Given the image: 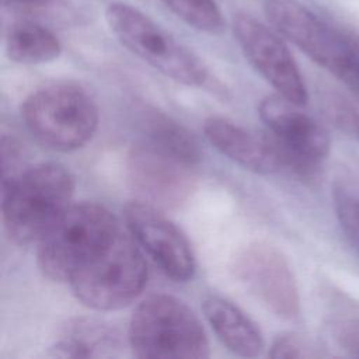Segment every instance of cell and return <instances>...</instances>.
Instances as JSON below:
<instances>
[{"instance_id":"6da1fadb","label":"cell","mask_w":359,"mask_h":359,"mask_svg":"<svg viewBox=\"0 0 359 359\" xmlns=\"http://www.w3.org/2000/svg\"><path fill=\"white\" fill-rule=\"evenodd\" d=\"M74 177L59 163L28 167L1 191V213L8 238L18 245L38 243L72 203Z\"/></svg>"},{"instance_id":"7a4b0ae2","label":"cell","mask_w":359,"mask_h":359,"mask_svg":"<svg viewBox=\"0 0 359 359\" xmlns=\"http://www.w3.org/2000/svg\"><path fill=\"white\" fill-rule=\"evenodd\" d=\"M133 356L140 359H205L209 339L198 316L180 299L156 293L135 309L128 328Z\"/></svg>"},{"instance_id":"3957f363","label":"cell","mask_w":359,"mask_h":359,"mask_svg":"<svg viewBox=\"0 0 359 359\" xmlns=\"http://www.w3.org/2000/svg\"><path fill=\"white\" fill-rule=\"evenodd\" d=\"M118 233L116 219L105 206L70 203L36 243L39 271L53 282H69Z\"/></svg>"},{"instance_id":"277c9868","label":"cell","mask_w":359,"mask_h":359,"mask_svg":"<svg viewBox=\"0 0 359 359\" xmlns=\"http://www.w3.org/2000/svg\"><path fill=\"white\" fill-rule=\"evenodd\" d=\"M21 118L31 135L55 151L87 144L98 128L93 97L73 83H55L31 93L21 104Z\"/></svg>"},{"instance_id":"5b68a950","label":"cell","mask_w":359,"mask_h":359,"mask_svg":"<svg viewBox=\"0 0 359 359\" xmlns=\"http://www.w3.org/2000/svg\"><path fill=\"white\" fill-rule=\"evenodd\" d=\"M147 265L137 243L118 233L69 280L84 306L109 311L132 303L144 289Z\"/></svg>"},{"instance_id":"8992f818","label":"cell","mask_w":359,"mask_h":359,"mask_svg":"<svg viewBox=\"0 0 359 359\" xmlns=\"http://www.w3.org/2000/svg\"><path fill=\"white\" fill-rule=\"evenodd\" d=\"M105 18L119 42L153 69L189 87L206 83L209 72L205 63L136 7L111 3L105 10Z\"/></svg>"},{"instance_id":"52a82bcc","label":"cell","mask_w":359,"mask_h":359,"mask_svg":"<svg viewBox=\"0 0 359 359\" xmlns=\"http://www.w3.org/2000/svg\"><path fill=\"white\" fill-rule=\"evenodd\" d=\"M269 22L311 60L349 84L352 49L348 35L332 29L299 0H266Z\"/></svg>"},{"instance_id":"ba28073f","label":"cell","mask_w":359,"mask_h":359,"mask_svg":"<svg viewBox=\"0 0 359 359\" xmlns=\"http://www.w3.org/2000/svg\"><path fill=\"white\" fill-rule=\"evenodd\" d=\"M299 107L279 94L266 95L259 101L258 115L283 150L287 170L310 178L328 156L331 139L327 129Z\"/></svg>"},{"instance_id":"9c48e42d","label":"cell","mask_w":359,"mask_h":359,"mask_svg":"<svg viewBox=\"0 0 359 359\" xmlns=\"http://www.w3.org/2000/svg\"><path fill=\"white\" fill-rule=\"evenodd\" d=\"M231 272L268 311L283 320L299 317L297 282L279 250L265 243H251L236 254Z\"/></svg>"},{"instance_id":"30bf717a","label":"cell","mask_w":359,"mask_h":359,"mask_svg":"<svg viewBox=\"0 0 359 359\" xmlns=\"http://www.w3.org/2000/svg\"><path fill=\"white\" fill-rule=\"evenodd\" d=\"M132 189L156 208H178L196 184L195 164H191L149 142L132 147L126 160Z\"/></svg>"},{"instance_id":"8fae6325","label":"cell","mask_w":359,"mask_h":359,"mask_svg":"<svg viewBox=\"0 0 359 359\" xmlns=\"http://www.w3.org/2000/svg\"><path fill=\"white\" fill-rule=\"evenodd\" d=\"M123 219L133 240L174 282L194 278L196 261L185 234L158 208L132 201L123 208Z\"/></svg>"},{"instance_id":"7c38bea8","label":"cell","mask_w":359,"mask_h":359,"mask_svg":"<svg viewBox=\"0 0 359 359\" xmlns=\"http://www.w3.org/2000/svg\"><path fill=\"white\" fill-rule=\"evenodd\" d=\"M234 36L252 67L279 95L303 107L309 94L300 70L283 41L261 21L248 14H237Z\"/></svg>"},{"instance_id":"4fadbf2b","label":"cell","mask_w":359,"mask_h":359,"mask_svg":"<svg viewBox=\"0 0 359 359\" xmlns=\"http://www.w3.org/2000/svg\"><path fill=\"white\" fill-rule=\"evenodd\" d=\"M206 140L223 156L257 174L287 170L283 150L266 132L259 135L227 118L210 116L203 123Z\"/></svg>"},{"instance_id":"5bb4252c","label":"cell","mask_w":359,"mask_h":359,"mask_svg":"<svg viewBox=\"0 0 359 359\" xmlns=\"http://www.w3.org/2000/svg\"><path fill=\"white\" fill-rule=\"evenodd\" d=\"M202 311L219 341L233 353L255 358L264 349L258 325L233 302L210 293L202 299Z\"/></svg>"},{"instance_id":"9a60e30c","label":"cell","mask_w":359,"mask_h":359,"mask_svg":"<svg viewBox=\"0 0 359 359\" xmlns=\"http://www.w3.org/2000/svg\"><path fill=\"white\" fill-rule=\"evenodd\" d=\"M118 335L104 323L95 320H73L50 346L53 358H102L114 356Z\"/></svg>"},{"instance_id":"2e32d148","label":"cell","mask_w":359,"mask_h":359,"mask_svg":"<svg viewBox=\"0 0 359 359\" xmlns=\"http://www.w3.org/2000/svg\"><path fill=\"white\" fill-rule=\"evenodd\" d=\"M139 123L146 136V142L191 163L198 164L202 151L198 140L180 122L154 107L139 109Z\"/></svg>"},{"instance_id":"e0dca14e","label":"cell","mask_w":359,"mask_h":359,"mask_svg":"<svg viewBox=\"0 0 359 359\" xmlns=\"http://www.w3.org/2000/svg\"><path fill=\"white\" fill-rule=\"evenodd\" d=\"M62 45L43 25L32 21L13 24L6 35V53L20 65L48 63L59 57Z\"/></svg>"},{"instance_id":"ac0fdd59","label":"cell","mask_w":359,"mask_h":359,"mask_svg":"<svg viewBox=\"0 0 359 359\" xmlns=\"http://www.w3.org/2000/svg\"><path fill=\"white\" fill-rule=\"evenodd\" d=\"M163 3L198 31L219 34L224 28L223 15L215 0H163Z\"/></svg>"},{"instance_id":"d6986e66","label":"cell","mask_w":359,"mask_h":359,"mask_svg":"<svg viewBox=\"0 0 359 359\" xmlns=\"http://www.w3.org/2000/svg\"><path fill=\"white\" fill-rule=\"evenodd\" d=\"M334 206L344 234L359 254V198L348 194L345 189H337Z\"/></svg>"},{"instance_id":"ffe728a7","label":"cell","mask_w":359,"mask_h":359,"mask_svg":"<svg viewBox=\"0 0 359 359\" xmlns=\"http://www.w3.org/2000/svg\"><path fill=\"white\" fill-rule=\"evenodd\" d=\"M1 158V191L10 187L27 168L25 151L21 143L13 137L3 135L0 142Z\"/></svg>"},{"instance_id":"44dd1931","label":"cell","mask_w":359,"mask_h":359,"mask_svg":"<svg viewBox=\"0 0 359 359\" xmlns=\"http://www.w3.org/2000/svg\"><path fill=\"white\" fill-rule=\"evenodd\" d=\"M325 114L341 129L359 139V104L344 95H328L324 100Z\"/></svg>"},{"instance_id":"7402d4cb","label":"cell","mask_w":359,"mask_h":359,"mask_svg":"<svg viewBox=\"0 0 359 359\" xmlns=\"http://www.w3.org/2000/svg\"><path fill=\"white\" fill-rule=\"evenodd\" d=\"M273 359H290V358H313L317 356L316 346L304 337L296 332H286L278 335L268 352Z\"/></svg>"},{"instance_id":"603a6c76","label":"cell","mask_w":359,"mask_h":359,"mask_svg":"<svg viewBox=\"0 0 359 359\" xmlns=\"http://www.w3.org/2000/svg\"><path fill=\"white\" fill-rule=\"evenodd\" d=\"M332 338L349 356L359 358V318H346L332 325Z\"/></svg>"},{"instance_id":"cb8c5ba5","label":"cell","mask_w":359,"mask_h":359,"mask_svg":"<svg viewBox=\"0 0 359 359\" xmlns=\"http://www.w3.org/2000/svg\"><path fill=\"white\" fill-rule=\"evenodd\" d=\"M352 49V77L349 86L359 90V36L348 35Z\"/></svg>"},{"instance_id":"d4e9b609","label":"cell","mask_w":359,"mask_h":359,"mask_svg":"<svg viewBox=\"0 0 359 359\" xmlns=\"http://www.w3.org/2000/svg\"><path fill=\"white\" fill-rule=\"evenodd\" d=\"M14 1H20V3H25V4H35V6H42V4H48L52 0H14Z\"/></svg>"}]
</instances>
